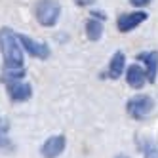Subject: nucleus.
<instances>
[{"instance_id": "f257e3e1", "label": "nucleus", "mask_w": 158, "mask_h": 158, "mask_svg": "<svg viewBox=\"0 0 158 158\" xmlns=\"http://www.w3.org/2000/svg\"><path fill=\"white\" fill-rule=\"evenodd\" d=\"M0 52L4 57V71L23 69V48L17 40V35L10 27L0 29Z\"/></svg>"}, {"instance_id": "f03ea898", "label": "nucleus", "mask_w": 158, "mask_h": 158, "mask_svg": "<svg viewBox=\"0 0 158 158\" xmlns=\"http://www.w3.org/2000/svg\"><path fill=\"white\" fill-rule=\"evenodd\" d=\"M61 4L57 0H36L35 4V17L42 27H53L59 21Z\"/></svg>"}, {"instance_id": "7ed1b4c3", "label": "nucleus", "mask_w": 158, "mask_h": 158, "mask_svg": "<svg viewBox=\"0 0 158 158\" xmlns=\"http://www.w3.org/2000/svg\"><path fill=\"white\" fill-rule=\"evenodd\" d=\"M154 109V101L151 95H135L128 101V105H126V110H128V114L135 120H143L147 118L152 112Z\"/></svg>"}, {"instance_id": "20e7f679", "label": "nucleus", "mask_w": 158, "mask_h": 158, "mask_svg": "<svg viewBox=\"0 0 158 158\" xmlns=\"http://www.w3.org/2000/svg\"><path fill=\"white\" fill-rule=\"evenodd\" d=\"M6 89L10 99L15 101V103L29 101L32 97V86L29 82H23L21 78H6Z\"/></svg>"}, {"instance_id": "39448f33", "label": "nucleus", "mask_w": 158, "mask_h": 158, "mask_svg": "<svg viewBox=\"0 0 158 158\" xmlns=\"http://www.w3.org/2000/svg\"><path fill=\"white\" fill-rule=\"evenodd\" d=\"M17 40L21 44V48H23V52H27L32 57H36V59H48L50 57V46L48 44L36 42L27 35H17Z\"/></svg>"}, {"instance_id": "423d86ee", "label": "nucleus", "mask_w": 158, "mask_h": 158, "mask_svg": "<svg viewBox=\"0 0 158 158\" xmlns=\"http://www.w3.org/2000/svg\"><path fill=\"white\" fill-rule=\"evenodd\" d=\"M147 12L143 10H137V12H128V14H122L116 19V27L120 32H131L133 29H137L143 21H147Z\"/></svg>"}, {"instance_id": "0eeeda50", "label": "nucleus", "mask_w": 158, "mask_h": 158, "mask_svg": "<svg viewBox=\"0 0 158 158\" xmlns=\"http://www.w3.org/2000/svg\"><path fill=\"white\" fill-rule=\"evenodd\" d=\"M67 147V139L63 135H52L42 145V156L44 158H57Z\"/></svg>"}, {"instance_id": "6e6552de", "label": "nucleus", "mask_w": 158, "mask_h": 158, "mask_svg": "<svg viewBox=\"0 0 158 158\" xmlns=\"http://www.w3.org/2000/svg\"><path fill=\"white\" fill-rule=\"evenodd\" d=\"M126 82L133 88V89H141L147 84V73L145 69H141L139 65H130L126 69Z\"/></svg>"}, {"instance_id": "1a4fd4ad", "label": "nucleus", "mask_w": 158, "mask_h": 158, "mask_svg": "<svg viewBox=\"0 0 158 158\" xmlns=\"http://www.w3.org/2000/svg\"><path fill=\"white\" fill-rule=\"evenodd\" d=\"M139 59L145 63L147 67V80L149 82H154L156 80V73H158V52H147V53H141Z\"/></svg>"}, {"instance_id": "9d476101", "label": "nucleus", "mask_w": 158, "mask_h": 158, "mask_svg": "<svg viewBox=\"0 0 158 158\" xmlns=\"http://www.w3.org/2000/svg\"><path fill=\"white\" fill-rule=\"evenodd\" d=\"M124 69H126V55H124L122 52H116L110 57V63H109V76L112 78V80H116V78L122 76Z\"/></svg>"}, {"instance_id": "9b49d317", "label": "nucleus", "mask_w": 158, "mask_h": 158, "mask_svg": "<svg viewBox=\"0 0 158 158\" xmlns=\"http://www.w3.org/2000/svg\"><path fill=\"white\" fill-rule=\"evenodd\" d=\"M86 36L92 40V42H97L103 36V21H99L95 17L88 19L86 21Z\"/></svg>"}, {"instance_id": "f8f14e48", "label": "nucleus", "mask_w": 158, "mask_h": 158, "mask_svg": "<svg viewBox=\"0 0 158 158\" xmlns=\"http://www.w3.org/2000/svg\"><path fill=\"white\" fill-rule=\"evenodd\" d=\"M141 151H143L145 158H158V147L152 141H149V139H145L141 143Z\"/></svg>"}, {"instance_id": "ddd939ff", "label": "nucleus", "mask_w": 158, "mask_h": 158, "mask_svg": "<svg viewBox=\"0 0 158 158\" xmlns=\"http://www.w3.org/2000/svg\"><path fill=\"white\" fill-rule=\"evenodd\" d=\"M152 2V0H130V4L135 6V8H145V6H149Z\"/></svg>"}, {"instance_id": "4468645a", "label": "nucleus", "mask_w": 158, "mask_h": 158, "mask_svg": "<svg viewBox=\"0 0 158 158\" xmlns=\"http://www.w3.org/2000/svg\"><path fill=\"white\" fill-rule=\"evenodd\" d=\"M95 2V0H74V4L76 6H80V8H86V6H92Z\"/></svg>"}, {"instance_id": "2eb2a0df", "label": "nucleus", "mask_w": 158, "mask_h": 158, "mask_svg": "<svg viewBox=\"0 0 158 158\" xmlns=\"http://www.w3.org/2000/svg\"><path fill=\"white\" fill-rule=\"evenodd\" d=\"M89 15H92V17H95V19H99V21H103V19H105L103 12H92V14H89Z\"/></svg>"}, {"instance_id": "dca6fc26", "label": "nucleus", "mask_w": 158, "mask_h": 158, "mask_svg": "<svg viewBox=\"0 0 158 158\" xmlns=\"http://www.w3.org/2000/svg\"><path fill=\"white\" fill-rule=\"evenodd\" d=\"M118 158H124V156H118Z\"/></svg>"}]
</instances>
